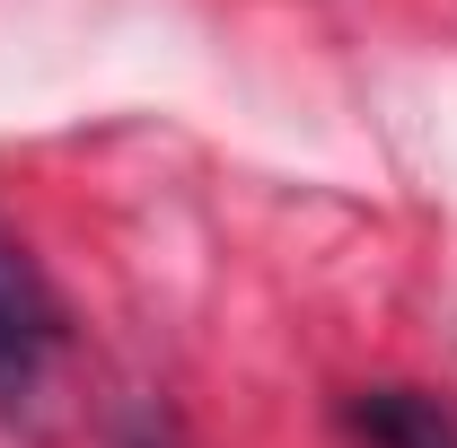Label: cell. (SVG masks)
Instances as JSON below:
<instances>
[{
	"label": "cell",
	"instance_id": "1",
	"mask_svg": "<svg viewBox=\"0 0 457 448\" xmlns=\"http://www.w3.org/2000/svg\"><path fill=\"white\" fill-rule=\"evenodd\" d=\"M54 352H62V299L36 273V255L0 228V413L45 387Z\"/></svg>",
	"mask_w": 457,
	"mask_h": 448
},
{
	"label": "cell",
	"instance_id": "2",
	"mask_svg": "<svg viewBox=\"0 0 457 448\" xmlns=\"http://www.w3.org/2000/svg\"><path fill=\"white\" fill-rule=\"evenodd\" d=\"M343 431L361 448H457V413L431 387H361L343 404Z\"/></svg>",
	"mask_w": 457,
	"mask_h": 448
}]
</instances>
